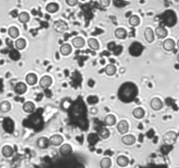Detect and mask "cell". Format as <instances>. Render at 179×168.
Returning <instances> with one entry per match:
<instances>
[{"mask_svg": "<svg viewBox=\"0 0 179 168\" xmlns=\"http://www.w3.org/2000/svg\"><path fill=\"white\" fill-rule=\"evenodd\" d=\"M177 62L179 63V53L177 54Z\"/></svg>", "mask_w": 179, "mask_h": 168, "instance_id": "35", "label": "cell"}, {"mask_svg": "<svg viewBox=\"0 0 179 168\" xmlns=\"http://www.w3.org/2000/svg\"><path fill=\"white\" fill-rule=\"evenodd\" d=\"M72 45L75 48H81L85 45V40L82 37H75L72 40Z\"/></svg>", "mask_w": 179, "mask_h": 168, "instance_id": "16", "label": "cell"}, {"mask_svg": "<svg viewBox=\"0 0 179 168\" xmlns=\"http://www.w3.org/2000/svg\"><path fill=\"white\" fill-rule=\"evenodd\" d=\"M8 34H9V36L12 39H16V38L19 37V29L17 27H15V26H12L8 30Z\"/></svg>", "mask_w": 179, "mask_h": 168, "instance_id": "27", "label": "cell"}, {"mask_svg": "<svg viewBox=\"0 0 179 168\" xmlns=\"http://www.w3.org/2000/svg\"><path fill=\"white\" fill-rule=\"evenodd\" d=\"M27 86L24 82H18L15 85L14 91L15 93L18 95H23L27 92Z\"/></svg>", "mask_w": 179, "mask_h": 168, "instance_id": "10", "label": "cell"}, {"mask_svg": "<svg viewBox=\"0 0 179 168\" xmlns=\"http://www.w3.org/2000/svg\"><path fill=\"white\" fill-rule=\"evenodd\" d=\"M78 0H66V4L69 6H75L77 5Z\"/></svg>", "mask_w": 179, "mask_h": 168, "instance_id": "34", "label": "cell"}, {"mask_svg": "<svg viewBox=\"0 0 179 168\" xmlns=\"http://www.w3.org/2000/svg\"><path fill=\"white\" fill-rule=\"evenodd\" d=\"M155 32L152 30V28L147 27L144 31V38L148 43H152L155 40Z\"/></svg>", "mask_w": 179, "mask_h": 168, "instance_id": "7", "label": "cell"}, {"mask_svg": "<svg viewBox=\"0 0 179 168\" xmlns=\"http://www.w3.org/2000/svg\"><path fill=\"white\" fill-rule=\"evenodd\" d=\"M104 123L106 125L109 126H113L116 124V117L115 116H113L112 114L110 115H107L106 117H104Z\"/></svg>", "mask_w": 179, "mask_h": 168, "instance_id": "24", "label": "cell"}, {"mask_svg": "<svg viewBox=\"0 0 179 168\" xmlns=\"http://www.w3.org/2000/svg\"><path fill=\"white\" fill-rule=\"evenodd\" d=\"M71 52H72V47L68 43H65V44L61 45V47H60V53H61L62 55H69V54H70Z\"/></svg>", "mask_w": 179, "mask_h": 168, "instance_id": "14", "label": "cell"}, {"mask_svg": "<svg viewBox=\"0 0 179 168\" xmlns=\"http://www.w3.org/2000/svg\"><path fill=\"white\" fill-rule=\"evenodd\" d=\"M99 136L101 137V138L103 139H106L110 137V131H109L107 128H101L100 131H99Z\"/></svg>", "mask_w": 179, "mask_h": 168, "instance_id": "32", "label": "cell"}, {"mask_svg": "<svg viewBox=\"0 0 179 168\" xmlns=\"http://www.w3.org/2000/svg\"><path fill=\"white\" fill-rule=\"evenodd\" d=\"M35 110V104L33 102H27L23 104V110L27 113H32Z\"/></svg>", "mask_w": 179, "mask_h": 168, "instance_id": "20", "label": "cell"}, {"mask_svg": "<svg viewBox=\"0 0 179 168\" xmlns=\"http://www.w3.org/2000/svg\"><path fill=\"white\" fill-rule=\"evenodd\" d=\"M72 147H71L70 145L69 144H65V145H62L60 147V154L61 156H64V157H67V156H70L71 153H72Z\"/></svg>", "mask_w": 179, "mask_h": 168, "instance_id": "9", "label": "cell"}, {"mask_svg": "<svg viewBox=\"0 0 179 168\" xmlns=\"http://www.w3.org/2000/svg\"><path fill=\"white\" fill-rule=\"evenodd\" d=\"M121 141L124 145H132L135 143L136 141V138L133 135H130V134H127V135H124L121 138Z\"/></svg>", "mask_w": 179, "mask_h": 168, "instance_id": "12", "label": "cell"}, {"mask_svg": "<svg viewBox=\"0 0 179 168\" xmlns=\"http://www.w3.org/2000/svg\"><path fill=\"white\" fill-rule=\"evenodd\" d=\"M46 10H47V12H50V13H54V12H56L59 10V5L56 3H49L46 6Z\"/></svg>", "mask_w": 179, "mask_h": 168, "instance_id": "26", "label": "cell"}, {"mask_svg": "<svg viewBox=\"0 0 179 168\" xmlns=\"http://www.w3.org/2000/svg\"><path fill=\"white\" fill-rule=\"evenodd\" d=\"M2 154L5 158H11L13 155V149L10 145H5L2 149Z\"/></svg>", "mask_w": 179, "mask_h": 168, "instance_id": "18", "label": "cell"}, {"mask_svg": "<svg viewBox=\"0 0 179 168\" xmlns=\"http://www.w3.org/2000/svg\"><path fill=\"white\" fill-rule=\"evenodd\" d=\"M155 34L156 35V37L158 38V39H164V38L167 37V35H168V31H167V29L164 27H162V26H158V27L156 29V32H155Z\"/></svg>", "mask_w": 179, "mask_h": 168, "instance_id": "13", "label": "cell"}, {"mask_svg": "<svg viewBox=\"0 0 179 168\" xmlns=\"http://www.w3.org/2000/svg\"><path fill=\"white\" fill-rule=\"evenodd\" d=\"M52 84V78L49 75H45L40 80V86L42 89H47Z\"/></svg>", "mask_w": 179, "mask_h": 168, "instance_id": "8", "label": "cell"}, {"mask_svg": "<svg viewBox=\"0 0 179 168\" xmlns=\"http://www.w3.org/2000/svg\"><path fill=\"white\" fill-rule=\"evenodd\" d=\"M27 46V41L25 40V39H22V38H19L18 39L16 42H15V47L17 49L19 50H22Z\"/></svg>", "mask_w": 179, "mask_h": 168, "instance_id": "28", "label": "cell"}, {"mask_svg": "<svg viewBox=\"0 0 179 168\" xmlns=\"http://www.w3.org/2000/svg\"><path fill=\"white\" fill-rule=\"evenodd\" d=\"M53 27H54V29L56 31L57 33H64V32H66L67 30H68V25L63 20H57V21H56L54 23Z\"/></svg>", "mask_w": 179, "mask_h": 168, "instance_id": "2", "label": "cell"}, {"mask_svg": "<svg viewBox=\"0 0 179 168\" xmlns=\"http://www.w3.org/2000/svg\"><path fill=\"white\" fill-rule=\"evenodd\" d=\"M133 116L135 117V118L141 119V118L144 117V116H145V110L141 107L135 108V109L133 110Z\"/></svg>", "mask_w": 179, "mask_h": 168, "instance_id": "19", "label": "cell"}, {"mask_svg": "<svg viewBox=\"0 0 179 168\" xmlns=\"http://www.w3.org/2000/svg\"><path fill=\"white\" fill-rule=\"evenodd\" d=\"M49 142H50V145H54V146H59L63 143V138H62V136L59 135V134H56V135L50 137Z\"/></svg>", "mask_w": 179, "mask_h": 168, "instance_id": "5", "label": "cell"}, {"mask_svg": "<svg viewBox=\"0 0 179 168\" xmlns=\"http://www.w3.org/2000/svg\"><path fill=\"white\" fill-rule=\"evenodd\" d=\"M129 25L130 26H139L140 23H141V19L140 18L136 16V15H133L131 16L130 18H129Z\"/></svg>", "mask_w": 179, "mask_h": 168, "instance_id": "29", "label": "cell"}, {"mask_svg": "<svg viewBox=\"0 0 179 168\" xmlns=\"http://www.w3.org/2000/svg\"><path fill=\"white\" fill-rule=\"evenodd\" d=\"M110 3H111V0H99V4L102 7H108L110 5Z\"/></svg>", "mask_w": 179, "mask_h": 168, "instance_id": "33", "label": "cell"}, {"mask_svg": "<svg viewBox=\"0 0 179 168\" xmlns=\"http://www.w3.org/2000/svg\"><path fill=\"white\" fill-rule=\"evenodd\" d=\"M29 19H30V16H29V14L27 13V12H23L19 13V20L21 22V23H23V24L27 23V22L29 21Z\"/></svg>", "mask_w": 179, "mask_h": 168, "instance_id": "31", "label": "cell"}, {"mask_svg": "<svg viewBox=\"0 0 179 168\" xmlns=\"http://www.w3.org/2000/svg\"><path fill=\"white\" fill-rule=\"evenodd\" d=\"M175 47H176V42L172 40V39H167L165 40L163 43H162V47L165 51L170 52L174 50Z\"/></svg>", "mask_w": 179, "mask_h": 168, "instance_id": "6", "label": "cell"}, {"mask_svg": "<svg viewBox=\"0 0 179 168\" xmlns=\"http://www.w3.org/2000/svg\"><path fill=\"white\" fill-rule=\"evenodd\" d=\"M114 33H115V37L119 40H124L127 36V32L124 28H117Z\"/></svg>", "mask_w": 179, "mask_h": 168, "instance_id": "17", "label": "cell"}, {"mask_svg": "<svg viewBox=\"0 0 179 168\" xmlns=\"http://www.w3.org/2000/svg\"><path fill=\"white\" fill-rule=\"evenodd\" d=\"M12 109V105L8 101H4L0 103V111L3 113H7L9 112Z\"/></svg>", "mask_w": 179, "mask_h": 168, "instance_id": "23", "label": "cell"}, {"mask_svg": "<svg viewBox=\"0 0 179 168\" xmlns=\"http://www.w3.org/2000/svg\"><path fill=\"white\" fill-rule=\"evenodd\" d=\"M112 166V159L108 158V157H105L103 158L100 161V166L102 168H109L111 167Z\"/></svg>", "mask_w": 179, "mask_h": 168, "instance_id": "30", "label": "cell"}, {"mask_svg": "<svg viewBox=\"0 0 179 168\" xmlns=\"http://www.w3.org/2000/svg\"><path fill=\"white\" fill-rule=\"evenodd\" d=\"M162 106H163V103L160 98L155 97L150 101V107L154 110H160Z\"/></svg>", "mask_w": 179, "mask_h": 168, "instance_id": "4", "label": "cell"}, {"mask_svg": "<svg viewBox=\"0 0 179 168\" xmlns=\"http://www.w3.org/2000/svg\"><path fill=\"white\" fill-rule=\"evenodd\" d=\"M177 140V134L175 131H168L163 135V142L168 145H173Z\"/></svg>", "mask_w": 179, "mask_h": 168, "instance_id": "1", "label": "cell"}, {"mask_svg": "<svg viewBox=\"0 0 179 168\" xmlns=\"http://www.w3.org/2000/svg\"><path fill=\"white\" fill-rule=\"evenodd\" d=\"M177 47H178V48H179V40H177Z\"/></svg>", "mask_w": 179, "mask_h": 168, "instance_id": "36", "label": "cell"}, {"mask_svg": "<svg viewBox=\"0 0 179 168\" xmlns=\"http://www.w3.org/2000/svg\"><path fill=\"white\" fill-rule=\"evenodd\" d=\"M117 129L119 131V133L121 134H125L128 131L129 129V124L126 120H121L118 123V125H117Z\"/></svg>", "mask_w": 179, "mask_h": 168, "instance_id": "11", "label": "cell"}, {"mask_svg": "<svg viewBox=\"0 0 179 168\" xmlns=\"http://www.w3.org/2000/svg\"><path fill=\"white\" fill-rule=\"evenodd\" d=\"M88 46L93 50H98L99 48V43L98 40H96L94 38H90L88 40Z\"/></svg>", "mask_w": 179, "mask_h": 168, "instance_id": "25", "label": "cell"}, {"mask_svg": "<svg viewBox=\"0 0 179 168\" xmlns=\"http://www.w3.org/2000/svg\"><path fill=\"white\" fill-rule=\"evenodd\" d=\"M37 75H35V74H33V73H30L28 75H27V77H26V81H27V83L29 84V85H31V86H33L34 84H36L37 82Z\"/></svg>", "mask_w": 179, "mask_h": 168, "instance_id": "21", "label": "cell"}, {"mask_svg": "<svg viewBox=\"0 0 179 168\" xmlns=\"http://www.w3.org/2000/svg\"><path fill=\"white\" fill-rule=\"evenodd\" d=\"M116 163L118 166H121V167H124V166H127L128 163H129V159L127 157L124 156V155H120L119 156L117 159H116Z\"/></svg>", "mask_w": 179, "mask_h": 168, "instance_id": "15", "label": "cell"}, {"mask_svg": "<svg viewBox=\"0 0 179 168\" xmlns=\"http://www.w3.org/2000/svg\"><path fill=\"white\" fill-rule=\"evenodd\" d=\"M104 72L109 76H113V75L116 74L117 68H116V67L113 65V64H108V65L105 67V68H104Z\"/></svg>", "mask_w": 179, "mask_h": 168, "instance_id": "22", "label": "cell"}, {"mask_svg": "<svg viewBox=\"0 0 179 168\" xmlns=\"http://www.w3.org/2000/svg\"><path fill=\"white\" fill-rule=\"evenodd\" d=\"M37 145L40 149L45 150L48 148V146L50 145L49 138H47L46 137H41L37 140Z\"/></svg>", "mask_w": 179, "mask_h": 168, "instance_id": "3", "label": "cell"}]
</instances>
